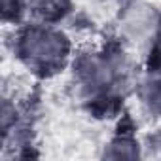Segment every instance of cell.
<instances>
[{
    "instance_id": "1",
    "label": "cell",
    "mask_w": 161,
    "mask_h": 161,
    "mask_svg": "<svg viewBox=\"0 0 161 161\" xmlns=\"http://www.w3.org/2000/svg\"><path fill=\"white\" fill-rule=\"evenodd\" d=\"M23 51L32 63L40 66H53L63 61L66 53V44L59 34L47 31H32L23 42Z\"/></svg>"
},
{
    "instance_id": "2",
    "label": "cell",
    "mask_w": 161,
    "mask_h": 161,
    "mask_svg": "<svg viewBox=\"0 0 161 161\" xmlns=\"http://www.w3.org/2000/svg\"><path fill=\"white\" fill-rule=\"evenodd\" d=\"M159 49H161V46H159Z\"/></svg>"
}]
</instances>
